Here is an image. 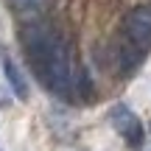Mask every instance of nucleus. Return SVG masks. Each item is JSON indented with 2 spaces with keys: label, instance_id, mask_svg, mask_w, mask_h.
<instances>
[{
  "label": "nucleus",
  "instance_id": "obj_2",
  "mask_svg": "<svg viewBox=\"0 0 151 151\" xmlns=\"http://www.w3.org/2000/svg\"><path fill=\"white\" fill-rule=\"evenodd\" d=\"M109 120H112L115 132H118V134L123 137V140L129 143L132 148H140V146H143V140H146L143 120L137 118V115L132 112L126 104H118V106H112V112H109Z\"/></svg>",
  "mask_w": 151,
  "mask_h": 151
},
{
  "label": "nucleus",
  "instance_id": "obj_4",
  "mask_svg": "<svg viewBox=\"0 0 151 151\" xmlns=\"http://www.w3.org/2000/svg\"><path fill=\"white\" fill-rule=\"evenodd\" d=\"M3 73H6V81L11 84V90H14V95L20 98V101H25L28 98V84H25V78H22V73L17 70L14 59L3 56Z\"/></svg>",
  "mask_w": 151,
  "mask_h": 151
},
{
  "label": "nucleus",
  "instance_id": "obj_5",
  "mask_svg": "<svg viewBox=\"0 0 151 151\" xmlns=\"http://www.w3.org/2000/svg\"><path fill=\"white\" fill-rule=\"evenodd\" d=\"M39 3H42V0H11L14 11H20V14H22V11H34Z\"/></svg>",
  "mask_w": 151,
  "mask_h": 151
},
{
  "label": "nucleus",
  "instance_id": "obj_1",
  "mask_svg": "<svg viewBox=\"0 0 151 151\" xmlns=\"http://www.w3.org/2000/svg\"><path fill=\"white\" fill-rule=\"evenodd\" d=\"M20 39H22V48H25L28 62L34 65V73L39 76V81L50 92L67 98L76 84L67 45L45 25H28L20 34Z\"/></svg>",
  "mask_w": 151,
  "mask_h": 151
},
{
  "label": "nucleus",
  "instance_id": "obj_3",
  "mask_svg": "<svg viewBox=\"0 0 151 151\" xmlns=\"http://www.w3.org/2000/svg\"><path fill=\"white\" fill-rule=\"evenodd\" d=\"M123 31L140 50L151 48V9L148 6H134L123 17Z\"/></svg>",
  "mask_w": 151,
  "mask_h": 151
}]
</instances>
